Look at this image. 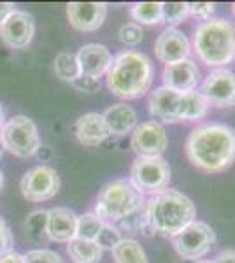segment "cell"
Returning a JSON list of instances; mask_svg holds the SVG:
<instances>
[{"mask_svg": "<svg viewBox=\"0 0 235 263\" xmlns=\"http://www.w3.org/2000/svg\"><path fill=\"white\" fill-rule=\"evenodd\" d=\"M4 151H6V147H4V144H2V139H0V158H2Z\"/></svg>", "mask_w": 235, "mask_h": 263, "instance_id": "cell-39", "label": "cell"}, {"mask_svg": "<svg viewBox=\"0 0 235 263\" xmlns=\"http://www.w3.org/2000/svg\"><path fill=\"white\" fill-rule=\"evenodd\" d=\"M144 37L142 27L139 23H126L119 28V41L125 46H137Z\"/></svg>", "mask_w": 235, "mask_h": 263, "instance_id": "cell-30", "label": "cell"}, {"mask_svg": "<svg viewBox=\"0 0 235 263\" xmlns=\"http://www.w3.org/2000/svg\"><path fill=\"white\" fill-rule=\"evenodd\" d=\"M193 51L202 63L225 69L235 60V25L223 18L202 21L193 33Z\"/></svg>", "mask_w": 235, "mask_h": 263, "instance_id": "cell-4", "label": "cell"}, {"mask_svg": "<svg viewBox=\"0 0 235 263\" xmlns=\"http://www.w3.org/2000/svg\"><path fill=\"white\" fill-rule=\"evenodd\" d=\"M12 251V233L7 223L0 218V254Z\"/></svg>", "mask_w": 235, "mask_h": 263, "instance_id": "cell-34", "label": "cell"}, {"mask_svg": "<svg viewBox=\"0 0 235 263\" xmlns=\"http://www.w3.org/2000/svg\"><path fill=\"white\" fill-rule=\"evenodd\" d=\"M195 263H212V261H200V260H198V261H195Z\"/></svg>", "mask_w": 235, "mask_h": 263, "instance_id": "cell-42", "label": "cell"}, {"mask_svg": "<svg viewBox=\"0 0 235 263\" xmlns=\"http://www.w3.org/2000/svg\"><path fill=\"white\" fill-rule=\"evenodd\" d=\"M212 263H235V249H225L212 260Z\"/></svg>", "mask_w": 235, "mask_h": 263, "instance_id": "cell-36", "label": "cell"}, {"mask_svg": "<svg viewBox=\"0 0 235 263\" xmlns=\"http://www.w3.org/2000/svg\"><path fill=\"white\" fill-rule=\"evenodd\" d=\"M0 139H2L6 151L20 156V158H30L41 149L37 125L28 116H21V114L6 121L2 132H0Z\"/></svg>", "mask_w": 235, "mask_h": 263, "instance_id": "cell-6", "label": "cell"}, {"mask_svg": "<svg viewBox=\"0 0 235 263\" xmlns=\"http://www.w3.org/2000/svg\"><path fill=\"white\" fill-rule=\"evenodd\" d=\"M144 207L142 195L130 179H116L102 186L97 195L95 214L104 223H119Z\"/></svg>", "mask_w": 235, "mask_h": 263, "instance_id": "cell-5", "label": "cell"}, {"mask_svg": "<svg viewBox=\"0 0 235 263\" xmlns=\"http://www.w3.org/2000/svg\"><path fill=\"white\" fill-rule=\"evenodd\" d=\"M170 239L179 256L190 261H198L214 248L216 233L207 223L195 219L193 223H190Z\"/></svg>", "mask_w": 235, "mask_h": 263, "instance_id": "cell-8", "label": "cell"}, {"mask_svg": "<svg viewBox=\"0 0 235 263\" xmlns=\"http://www.w3.org/2000/svg\"><path fill=\"white\" fill-rule=\"evenodd\" d=\"M25 256V263H65L57 251L51 249H32Z\"/></svg>", "mask_w": 235, "mask_h": 263, "instance_id": "cell-31", "label": "cell"}, {"mask_svg": "<svg viewBox=\"0 0 235 263\" xmlns=\"http://www.w3.org/2000/svg\"><path fill=\"white\" fill-rule=\"evenodd\" d=\"M72 84L83 93H95L98 88H100V81H98V79L89 78V76H84V74H81Z\"/></svg>", "mask_w": 235, "mask_h": 263, "instance_id": "cell-33", "label": "cell"}, {"mask_svg": "<svg viewBox=\"0 0 235 263\" xmlns=\"http://www.w3.org/2000/svg\"><path fill=\"white\" fill-rule=\"evenodd\" d=\"M185 149L195 168L223 172L235 162V130L223 123H204L190 132Z\"/></svg>", "mask_w": 235, "mask_h": 263, "instance_id": "cell-1", "label": "cell"}, {"mask_svg": "<svg viewBox=\"0 0 235 263\" xmlns=\"http://www.w3.org/2000/svg\"><path fill=\"white\" fill-rule=\"evenodd\" d=\"M79 216L69 207H53L48 211V239L53 242L69 244L76 239V228H78Z\"/></svg>", "mask_w": 235, "mask_h": 263, "instance_id": "cell-18", "label": "cell"}, {"mask_svg": "<svg viewBox=\"0 0 235 263\" xmlns=\"http://www.w3.org/2000/svg\"><path fill=\"white\" fill-rule=\"evenodd\" d=\"M232 12H233V18H235V2L232 4Z\"/></svg>", "mask_w": 235, "mask_h": 263, "instance_id": "cell-41", "label": "cell"}, {"mask_svg": "<svg viewBox=\"0 0 235 263\" xmlns=\"http://www.w3.org/2000/svg\"><path fill=\"white\" fill-rule=\"evenodd\" d=\"M211 104L200 91H186L181 93L179 100V120L181 121H198L207 116Z\"/></svg>", "mask_w": 235, "mask_h": 263, "instance_id": "cell-21", "label": "cell"}, {"mask_svg": "<svg viewBox=\"0 0 235 263\" xmlns=\"http://www.w3.org/2000/svg\"><path fill=\"white\" fill-rule=\"evenodd\" d=\"M130 146L137 156H161L169 146V137L161 123L149 120L135 126Z\"/></svg>", "mask_w": 235, "mask_h": 263, "instance_id": "cell-10", "label": "cell"}, {"mask_svg": "<svg viewBox=\"0 0 235 263\" xmlns=\"http://www.w3.org/2000/svg\"><path fill=\"white\" fill-rule=\"evenodd\" d=\"M46 227H48V211H35L25 221L27 237L30 240H33V242H42L48 237Z\"/></svg>", "mask_w": 235, "mask_h": 263, "instance_id": "cell-27", "label": "cell"}, {"mask_svg": "<svg viewBox=\"0 0 235 263\" xmlns=\"http://www.w3.org/2000/svg\"><path fill=\"white\" fill-rule=\"evenodd\" d=\"M102 116H104L111 135L121 137V135L132 134L135 130V126H137V112L126 102H119V104L111 105Z\"/></svg>", "mask_w": 235, "mask_h": 263, "instance_id": "cell-20", "label": "cell"}, {"mask_svg": "<svg viewBox=\"0 0 235 263\" xmlns=\"http://www.w3.org/2000/svg\"><path fill=\"white\" fill-rule=\"evenodd\" d=\"M200 69L196 67L193 60H183L177 63H169L161 70V79H164V86L177 93H186L196 90L200 83Z\"/></svg>", "mask_w": 235, "mask_h": 263, "instance_id": "cell-15", "label": "cell"}, {"mask_svg": "<svg viewBox=\"0 0 235 263\" xmlns=\"http://www.w3.org/2000/svg\"><path fill=\"white\" fill-rule=\"evenodd\" d=\"M74 134L83 146L97 147L109 137L105 120L100 112H84L78 118L74 125Z\"/></svg>", "mask_w": 235, "mask_h": 263, "instance_id": "cell-19", "label": "cell"}, {"mask_svg": "<svg viewBox=\"0 0 235 263\" xmlns=\"http://www.w3.org/2000/svg\"><path fill=\"white\" fill-rule=\"evenodd\" d=\"M144 216L155 233L174 237L195 221L196 209L190 197L177 190L167 188L148 198L144 203Z\"/></svg>", "mask_w": 235, "mask_h": 263, "instance_id": "cell-3", "label": "cell"}, {"mask_svg": "<svg viewBox=\"0 0 235 263\" xmlns=\"http://www.w3.org/2000/svg\"><path fill=\"white\" fill-rule=\"evenodd\" d=\"M12 11H14V4H11V2H0V23H2V21L6 20Z\"/></svg>", "mask_w": 235, "mask_h": 263, "instance_id": "cell-37", "label": "cell"}, {"mask_svg": "<svg viewBox=\"0 0 235 263\" xmlns=\"http://www.w3.org/2000/svg\"><path fill=\"white\" fill-rule=\"evenodd\" d=\"M4 125H6V114H4V109H2V105H0V132H2Z\"/></svg>", "mask_w": 235, "mask_h": 263, "instance_id": "cell-38", "label": "cell"}, {"mask_svg": "<svg viewBox=\"0 0 235 263\" xmlns=\"http://www.w3.org/2000/svg\"><path fill=\"white\" fill-rule=\"evenodd\" d=\"M130 182L140 195H153L169 188L170 167L161 156H137L130 168Z\"/></svg>", "mask_w": 235, "mask_h": 263, "instance_id": "cell-7", "label": "cell"}, {"mask_svg": "<svg viewBox=\"0 0 235 263\" xmlns=\"http://www.w3.org/2000/svg\"><path fill=\"white\" fill-rule=\"evenodd\" d=\"M179 100H181V93L170 90L167 86L156 88L151 91L148 99V109L153 118H156L158 123H179Z\"/></svg>", "mask_w": 235, "mask_h": 263, "instance_id": "cell-17", "label": "cell"}, {"mask_svg": "<svg viewBox=\"0 0 235 263\" xmlns=\"http://www.w3.org/2000/svg\"><path fill=\"white\" fill-rule=\"evenodd\" d=\"M130 16L140 25L161 23V2H137L130 7Z\"/></svg>", "mask_w": 235, "mask_h": 263, "instance_id": "cell-24", "label": "cell"}, {"mask_svg": "<svg viewBox=\"0 0 235 263\" xmlns=\"http://www.w3.org/2000/svg\"><path fill=\"white\" fill-rule=\"evenodd\" d=\"M70 27L79 32H95L107 18L105 2H70L67 6Z\"/></svg>", "mask_w": 235, "mask_h": 263, "instance_id": "cell-13", "label": "cell"}, {"mask_svg": "<svg viewBox=\"0 0 235 263\" xmlns=\"http://www.w3.org/2000/svg\"><path fill=\"white\" fill-rule=\"evenodd\" d=\"M104 221L95 213H86L78 218V228H76V239L93 240L95 242L98 233L104 228Z\"/></svg>", "mask_w": 235, "mask_h": 263, "instance_id": "cell-26", "label": "cell"}, {"mask_svg": "<svg viewBox=\"0 0 235 263\" xmlns=\"http://www.w3.org/2000/svg\"><path fill=\"white\" fill-rule=\"evenodd\" d=\"M107 88L121 100H135L144 97L153 83V63L144 53L121 51L113 57L107 74Z\"/></svg>", "mask_w": 235, "mask_h": 263, "instance_id": "cell-2", "label": "cell"}, {"mask_svg": "<svg viewBox=\"0 0 235 263\" xmlns=\"http://www.w3.org/2000/svg\"><path fill=\"white\" fill-rule=\"evenodd\" d=\"M0 263H25V256L16 251H7L0 254Z\"/></svg>", "mask_w": 235, "mask_h": 263, "instance_id": "cell-35", "label": "cell"}, {"mask_svg": "<svg viewBox=\"0 0 235 263\" xmlns=\"http://www.w3.org/2000/svg\"><path fill=\"white\" fill-rule=\"evenodd\" d=\"M191 53V44L188 37L177 28H165L155 42V54L161 63H177L188 60Z\"/></svg>", "mask_w": 235, "mask_h": 263, "instance_id": "cell-14", "label": "cell"}, {"mask_svg": "<svg viewBox=\"0 0 235 263\" xmlns=\"http://www.w3.org/2000/svg\"><path fill=\"white\" fill-rule=\"evenodd\" d=\"M188 16V2H161V21L167 28H176V25L183 23Z\"/></svg>", "mask_w": 235, "mask_h": 263, "instance_id": "cell-28", "label": "cell"}, {"mask_svg": "<svg viewBox=\"0 0 235 263\" xmlns=\"http://www.w3.org/2000/svg\"><path fill=\"white\" fill-rule=\"evenodd\" d=\"M214 11H216V4L212 2H188V12H190V16H195V18L202 21L211 20Z\"/></svg>", "mask_w": 235, "mask_h": 263, "instance_id": "cell-32", "label": "cell"}, {"mask_svg": "<svg viewBox=\"0 0 235 263\" xmlns=\"http://www.w3.org/2000/svg\"><path fill=\"white\" fill-rule=\"evenodd\" d=\"M67 253L74 263H98L102 260L104 249L93 240L72 239L67 244Z\"/></svg>", "mask_w": 235, "mask_h": 263, "instance_id": "cell-22", "label": "cell"}, {"mask_svg": "<svg viewBox=\"0 0 235 263\" xmlns=\"http://www.w3.org/2000/svg\"><path fill=\"white\" fill-rule=\"evenodd\" d=\"M2 184H4V176H2V172H0V188H2Z\"/></svg>", "mask_w": 235, "mask_h": 263, "instance_id": "cell-40", "label": "cell"}, {"mask_svg": "<svg viewBox=\"0 0 235 263\" xmlns=\"http://www.w3.org/2000/svg\"><path fill=\"white\" fill-rule=\"evenodd\" d=\"M35 35V21L27 11L14 9L0 23V39L12 49H25Z\"/></svg>", "mask_w": 235, "mask_h": 263, "instance_id": "cell-12", "label": "cell"}, {"mask_svg": "<svg viewBox=\"0 0 235 263\" xmlns=\"http://www.w3.org/2000/svg\"><path fill=\"white\" fill-rule=\"evenodd\" d=\"M111 253L116 263H149L146 251L135 239H121Z\"/></svg>", "mask_w": 235, "mask_h": 263, "instance_id": "cell-23", "label": "cell"}, {"mask_svg": "<svg viewBox=\"0 0 235 263\" xmlns=\"http://www.w3.org/2000/svg\"><path fill=\"white\" fill-rule=\"evenodd\" d=\"M200 93L214 107H233L235 105V72L230 69H216L206 76Z\"/></svg>", "mask_w": 235, "mask_h": 263, "instance_id": "cell-11", "label": "cell"}, {"mask_svg": "<svg viewBox=\"0 0 235 263\" xmlns=\"http://www.w3.org/2000/svg\"><path fill=\"white\" fill-rule=\"evenodd\" d=\"M78 62L81 67V74L89 76V78L100 79L102 76L107 74L111 63H113V54L107 46L97 44V42H89L84 44L78 51Z\"/></svg>", "mask_w": 235, "mask_h": 263, "instance_id": "cell-16", "label": "cell"}, {"mask_svg": "<svg viewBox=\"0 0 235 263\" xmlns=\"http://www.w3.org/2000/svg\"><path fill=\"white\" fill-rule=\"evenodd\" d=\"M55 72L63 81L74 83L81 76V67L74 53H60L55 58Z\"/></svg>", "mask_w": 235, "mask_h": 263, "instance_id": "cell-25", "label": "cell"}, {"mask_svg": "<svg viewBox=\"0 0 235 263\" xmlns=\"http://www.w3.org/2000/svg\"><path fill=\"white\" fill-rule=\"evenodd\" d=\"M20 188L28 202L51 200L60 190V176L49 165H37L25 172Z\"/></svg>", "mask_w": 235, "mask_h": 263, "instance_id": "cell-9", "label": "cell"}, {"mask_svg": "<svg viewBox=\"0 0 235 263\" xmlns=\"http://www.w3.org/2000/svg\"><path fill=\"white\" fill-rule=\"evenodd\" d=\"M119 240H121V233H119V228L116 227V224L105 223L104 228H102V232L98 233L95 242L100 246L102 249H111V251H113V248L119 242Z\"/></svg>", "mask_w": 235, "mask_h": 263, "instance_id": "cell-29", "label": "cell"}]
</instances>
